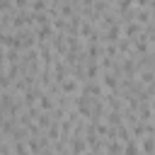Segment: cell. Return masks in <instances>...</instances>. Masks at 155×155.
I'll return each instance as SVG.
<instances>
[{
  "label": "cell",
  "mask_w": 155,
  "mask_h": 155,
  "mask_svg": "<svg viewBox=\"0 0 155 155\" xmlns=\"http://www.w3.org/2000/svg\"><path fill=\"white\" fill-rule=\"evenodd\" d=\"M31 10L34 12H44L46 10V0H31Z\"/></svg>",
  "instance_id": "7a4b0ae2"
},
{
  "label": "cell",
  "mask_w": 155,
  "mask_h": 155,
  "mask_svg": "<svg viewBox=\"0 0 155 155\" xmlns=\"http://www.w3.org/2000/svg\"><path fill=\"white\" fill-rule=\"evenodd\" d=\"M126 155H140V150H138L136 140H126Z\"/></svg>",
  "instance_id": "6da1fadb"
}]
</instances>
